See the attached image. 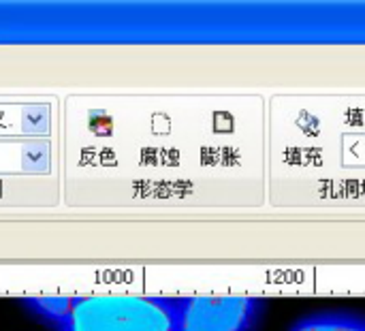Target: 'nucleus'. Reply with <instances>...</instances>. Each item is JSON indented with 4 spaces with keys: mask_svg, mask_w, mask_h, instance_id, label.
Returning <instances> with one entry per match:
<instances>
[{
    "mask_svg": "<svg viewBox=\"0 0 365 331\" xmlns=\"http://www.w3.org/2000/svg\"><path fill=\"white\" fill-rule=\"evenodd\" d=\"M178 297L167 295H71L56 331H175Z\"/></svg>",
    "mask_w": 365,
    "mask_h": 331,
    "instance_id": "nucleus-1",
    "label": "nucleus"
},
{
    "mask_svg": "<svg viewBox=\"0 0 365 331\" xmlns=\"http://www.w3.org/2000/svg\"><path fill=\"white\" fill-rule=\"evenodd\" d=\"M263 300L250 295H182L175 331H252Z\"/></svg>",
    "mask_w": 365,
    "mask_h": 331,
    "instance_id": "nucleus-2",
    "label": "nucleus"
},
{
    "mask_svg": "<svg viewBox=\"0 0 365 331\" xmlns=\"http://www.w3.org/2000/svg\"><path fill=\"white\" fill-rule=\"evenodd\" d=\"M289 331H365V317L349 312H317L295 321Z\"/></svg>",
    "mask_w": 365,
    "mask_h": 331,
    "instance_id": "nucleus-3",
    "label": "nucleus"
},
{
    "mask_svg": "<svg viewBox=\"0 0 365 331\" xmlns=\"http://www.w3.org/2000/svg\"><path fill=\"white\" fill-rule=\"evenodd\" d=\"M21 304L30 308L43 321L56 325L71 306V295H41V297H24Z\"/></svg>",
    "mask_w": 365,
    "mask_h": 331,
    "instance_id": "nucleus-4",
    "label": "nucleus"
}]
</instances>
